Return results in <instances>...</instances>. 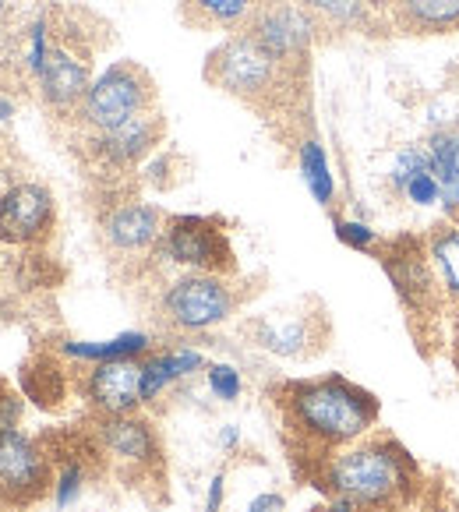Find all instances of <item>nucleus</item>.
Masks as SVG:
<instances>
[{"label":"nucleus","mask_w":459,"mask_h":512,"mask_svg":"<svg viewBox=\"0 0 459 512\" xmlns=\"http://www.w3.org/2000/svg\"><path fill=\"white\" fill-rule=\"evenodd\" d=\"M279 407L294 438L322 452H339L368 438L382 417L375 392L343 375L290 382L279 396Z\"/></svg>","instance_id":"1"},{"label":"nucleus","mask_w":459,"mask_h":512,"mask_svg":"<svg viewBox=\"0 0 459 512\" xmlns=\"http://www.w3.org/2000/svg\"><path fill=\"white\" fill-rule=\"evenodd\" d=\"M322 488L357 509H396L417 491V463L396 438L368 435L332 452L318 474Z\"/></svg>","instance_id":"2"},{"label":"nucleus","mask_w":459,"mask_h":512,"mask_svg":"<svg viewBox=\"0 0 459 512\" xmlns=\"http://www.w3.org/2000/svg\"><path fill=\"white\" fill-rule=\"evenodd\" d=\"M237 311V294L219 272H184L166 283L159 297V315L177 332H209L230 322Z\"/></svg>","instance_id":"3"},{"label":"nucleus","mask_w":459,"mask_h":512,"mask_svg":"<svg viewBox=\"0 0 459 512\" xmlns=\"http://www.w3.org/2000/svg\"><path fill=\"white\" fill-rule=\"evenodd\" d=\"M152 106V82L138 64H110L99 78H92L78 121L96 135V131H113L121 124L135 121Z\"/></svg>","instance_id":"4"},{"label":"nucleus","mask_w":459,"mask_h":512,"mask_svg":"<svg viewBox=\"0 0 459 512\" xmlns=\"http://www.w3.org/2000/svg\"><path fill=\"white\" fill-rule=\"evenodd\" d=\"M283 71L286 68H279L248 32H241V36H230L223 46L212 50L209 71H205V75L223 92H230V96H241L255 103V99H265L276 92Z\"/></svg>","instance_id":"5"},{"label":"nucleus","mask_w":459,"mask_h":512,"mask_svg":"<svg viewBox=\"0 0 459 512\" xmlns=\"http://www.w3.org/2000/svg\"><path fill=\"white\" fill-rule=\"evenodd\" d=\"M159 255L188 272H219L223 276V272L234 269L230 237L216 219L205 216L166 219L163 237H159Z\"/></svg>","instance_id":"6"},{"label":"nucleus","mask_w":459,"mask_h":512,"mask_svg":"<svg viewBox=\"0 0 459 512\" xmlns=\"http://www.w3.org/2000/svg\"><path fill=\"white\" fill-rule=\"evenodd\" d=\"M378 262H382L385 276L392 279V290L407 311L414 315H428V311L438 308L442 297V287H438L435 269L428 262V248L424 241H414V237H396V241H385L382 251H378Z\"/></svg>","instance_id":"7"},{"label":"nucleus","mask_w":459,"mask_h":512,"mask_svg":"<svg viewBox=\"0 0 459 512\" xmlns=\"http://www.w3.org/2000/svg\"><path fill=\"white\" fill-rule=\"evenodd\" d=\"M315 18L297 4H272V8L255 11L248 22V36L269 53L279 68H294L308 57L315 43Z\"/></svg>","instance_id":"8"},{"label":"nucleus","mask_w":459,"mask_h":512,"mask_svg":"<svg viewBox=\"0 0 459 512\" xmlns=\"http://www.w3.org/2000/svg\"><path fill=\"white\" fill-rule=\"evenodd\" d=\"M50 488V463L43 449L18 428L0 431V495L4 502L25 505Z\"/></svg>","instance_id":"9"},{"label":"nucleus","mask_w":459,"mask_h":512,"mask_svg":"<svg viewBox=\"0 0 459 512\" xmlns=\"http://www.w3.org/2000/svg\"><path fill=\"white\" fill-rule=\"evenodd\" d=\"M82 396L103 417L138 414V407H142V361L92 364V371L82 382Z\"/></svg>","instance_id":"10"},{"label":"nucleus","mask_w":459,"mask_h":512,"mask_svg":"<svg viewBox=\"0 0 459 512\" xmlns=\"http://www.w3.org/2000/svg\"><path fill=\"white\" fill-rule=\"evenodd\" d=\"M53 223V195L43 184H15L0 195V241L4 244H32L50 230Z\"/></svg>","instance_id":"11"},{"label":"nucleus","mask_w":459,"mask_h":512,"mask_svg":"<svg viewBox=\"0 0 459 512\" xmlns=\"http://www.w3.org/2000/svg\"><path fill=\"white\" fill-rule=\"evenodd\" d=\"M99 445L124 467L145 470L159 460V438L152 424L138 414L103 417L99 421Z\"/></svg>","instance_id":"12"},{"label":"nucleus","mask_w":459,"mask_h":512,"mask_svg":"<svg viewBox=\"0 0 459 512\" xmlns=\"http://www.w3.org/2000/svg\"><path fill=\"white\" fill-rule=\"evenodd\" d=\"M92 78L85 61H78L75 53L64 50V46H53L50 57H46V68L39 71V92L53 110H78L89 92Z\"/></svg>","instance_id":"13"},{"label":"nucleus","mask_w":459,"mask_h":512,"mask_svg":"<svg viewBox=\"0 0 459 512\" xmlns=\"http://www.w3.org/2000/svg\"><path fill=\"white\" fill-rule=\"evenodd\" d=\"M156 142H159V121L152 113H142V117H135V121L121 124V128L113 131H96L92 135L96 156L106 166H117V170H128L142 156H149Z\"/></svg>","instance_id":"14"},{"label":"nucleus","mask_w":459,"mask_h":512,"mask_svg":"<svg viewBox=\"0 0 459 512\" xmlns=\"http://www.w3.org/2000/svg\"><path fill=\"white\" fill-rule=\"evenodd\" d=\"M163 216L145 202H124L103 219V237L117 251H142L159 244L163 237Z\"/></svg>","instance_id":"15"},{"label":"nucleus","mask_w":459,"mask_h":512,"mask_svg":"<svg viewBox=\"0 0 459 512\" xmlns=\"http://www.w3.org/2000/svg\"><path fill=\"white\" fill-rule=\"evenodd\" d=\"M205 354L195 347H170V350H152L142 357V407L156 403L170 385L184 382V378L205 371Z\"/></svg>","instance_id":"16"},{"label":"nucleus","mask_w":459,"mask_h":512,"mask_svg":"<svg viewBox=\"0 0 459 512\" xmlns=\"http://www.w3.org/2000/svg\"><path fill=\"white\" fill-rule=\"evenodd\" d=\"M392 25L407 36H449L459 32V0H396Z\"/></svg>","instance_id":"17"},{"label":"nucleus","mask_w":459,"mask_h":512,"mask_svg":"<svg viewBox=\"0 0 459 512\" xmlns=\"http://www.w3.org/2000/svg\"><path fill=\"white\" fill-rule=\"evenodd\" d=\"M428 159L438 181V195H442L438 205L445 209V216L459 223V124L438 128L428 138Z\"/></svg>","instance_id":"18"},{"label":"nucleus","mask_w":459,"mask_h":512,"mask_svg":"<svg viewBox=\"0 0 459 512\" xmlns=\"http://www.w3.org/2000/svg\"><path fill=\"white\" fill-rule=\"evenodd\" d=\"M424 248H428V262H431V269H435L442 297L452 308H459V223L456 219H442V223L431 226Z\"/></svg>","instance_id":"19"},{"label":"nucleus","mask_w":459,"mask_h":512,"mask_svg":"<svg viewBox=\"0 0 459 512\" xmlns=\"http://www.w3.org/2000/svg\"><path fill=\"white\" fill-rule=\"evenodd\" d=\"M64 357L71 361H85V364H106V361H142L145 354H152V336L149 332H121L113 339H68L64 343Z\"/></svg>","instance_id":"20"},{"label":"nucleus","mask_w":459,"mask_h":512,"mask_svg":"<svg viewBox=\"0 0 459 512\" xmlns=\"http://www.w3.org/2000/svg\"><path fill=\"white\" fill-rule=\"evenodd\" d=\"M301 8L315 18L318 29L332 32H368L375 29V15L364 0H301Z\"/></svg>","instance_id":"21"},{"label":"nucleus","mask_w":459,"mask_h":512,"mask_svg":"<svg viewBox=\"0 0 459 512\" xmlns=\"http://www.w3.org/2000/svg\"><path fill=\"white\" fill-rule=\"evenodd\" d=\"M297 163H301V177H304V184H308L311 198H315L322 209H329L332 198H336V181H332V166H329V156H325L322 142L304 138L301 149H297Z\"/></svg>","instance_id":"22"},{"label":"nucleus","mask_w":459,"mask_h":512,"mask_svg":"<svg viewBox=\"0 0 459 512\" xmlns=\"http://www.w3.org/2000/svg\"><path fill=\"white\" fill-rule=\"evenodd\" d=\"M308 339L311 332L304 318H269V322H258V347L276 357H301Z\"/></svg>","instance_id":"23"},{"label":"nucleus","mask_w":459,"mask_h":512,"mask_svg":"<svg viewBox=\"0 0 459 512\" xmlns=\"http://www.w3.org/2000/svg\"><path fill=\"white\" fill-rule=\"evenodd\" d=\"M191 8L212 25H244L255 18V0H188Z\"/></svg>","instance_id":"24"},{"label":"nucleus","mask_w":459,"mask_h":512,"mask_svg":"<svg viewBox=\"0 0 459 512\" xmlns=\"http://www.w3.org/2000/svg\"><path fill=\"white\" fill-rule=\"evenodd\" d=\"M428 166H431L428 145H407V149L396 156V163H392V170H389V188L396 191V195H403V191H407V184L414 181L421 170H428Z\"/></svg>","instance_id":"25"},{"label":"nucleus","mask_w":459,"mask_h":512,"mask_svg":"<svg viewBox=\"0 0 459 512\" xmlns=\"http://www.w3.org/2000/svg\"><path fill=\"white\" fill-rule=\"evenodd\" d=\"M205 382H209V392L219 403L241 400V392H244L241 368H234V364H226V361H212L209 368H205Z\"/></svg>","instance_id":"26"},{"label":"nucleus","mask_w":459,"mask_h":512,"mask_svg":"<svg viewBox=\"0 0 459 512\" xmlns=\"http://www.w3.org/2000/svg\"><path fill=\"white\" fill-rule=\"evenodd\" d=\"M332 230H336V237H339V244H347V248H354V251H364V255H371V251L378 248V234L371 230L368 223H361V219H332Z\"/></svg>","instance_id":"27"},{"label":"nucleus","mask_w":459,"mask_h":512,"mask_svg":"<svg viewBox=\"0 0 459 512\" xmlns=\"http://www.w3.org/2000/svg\"><path fill=\"white\" fill-rule=\"evenodd\" d=\"M82 484H85L82 463L71 460L68 467L57 474V481H53V505H57V509H68V505H75L78 495H82Z\"/></svg>","instance_id":"28"},{"label":"nucleus","mask_w":459,"mask_h":512,"mask_svg":"<svg viewBox=\"0 0 459 512\" xmlns=\"http://www.w3.org/2000/svg\"><path fill=\"white\" fill-rule=\"evenodd\" d=\"M50 39H46V18H36L29 29V36H25V64H29V71L39 78V71L46 68V57H50Z\"/></svg>","instance_id":"29"},{"label":"nucleus","mask_w":459,"mask_h":512,"mask_svg":"<svg viewBox=\"0 0 459 512\" xmlns=\"http://www.w3.org/2000/svg\"><path fill=\"white\" fill-rule=\"evenodd\" d=\"M403 198H407L410 205H417V209H431V205L442 202V195H438V181H435V174H431V166H428V170H421V174H417L414 181L407 184Z\"/></svg>","instance_id":"30"},{"label":"nucleus","mask_w":459,"mask_h":512,"mask_svg":"<svg viewBox=\"0 0 459 512\" xmlns=\"http://www.w3.org/2000/svg\"><path fill=\"white\" fill-rule=\"evenodd\" d=\"M283 509H286V498L279 491H262V495L251 498L244 512H283Z\"/></svg>","instance_id":"31"},{"label":"nucleus","mask_w":459,"mask_h":512,"mask_svg":"<svg viewBox=\"0 0 459 512\" xmlns=\"http://www.w3.org/2000/svg\"><path fill=\"white\" fill-rule=\"evenodd\" d=\"M223 498H226V477L212 474L209 491H205V512H223Z\"/></svg>","instance_id":"32"},{"label":"nucleus","mask_w":459,"mask_h":512,"mask_svg":"<svg viewBox=\"0 0 459 512\" xmlns=\"http://www.w3.org/2000/svg\"><path fill=\"white\" fill-rule=\"evenodd\" d=\"M216 442H219V449H223V452H234L237 445H241V428H237V424H223V428H219V435H216Z\"/></svg>","instance_id":"33"},{"label":"nucleus","mask_w":459,"mask_h":512,"mask_svg":"<svg viewBox=\"0 0 459 512\" xmlns=\"http://www.w3.org/2000/svg\"><path fill=\"white\" fill-rule=\"evenodd\" d=\"M364 4H368L371 11H378V15H382V11H392V4H396V0H364Z\"/></svg>","instance_id":"34"},{"label":"nucleus","mask_w":459,"mask_h":512,"mask_svg":"<svg viewBox=\"0 0 459 512\" xmlns=\"http://www.w3.org/2000/svg\"><path fill=\"white\" fill-rule=\"evenodd\" d=\"M11 113H15V103H11V99L0 96V121H8Z\"/></svg>","instance_id":"35"},{"label":"nucleus","mask_w":459,"mask_h":512,"mask_svg":"<svg viewBox=\"0 0 459 512\" xmlns=\"http://www.w3.org/2000/svg\"><path fill=\"white\" fill-rule=\"evenodd\" d=\"M4 29H8V4L0 0V39H4Z\"/></svg>","instance_id":"36"},{"label":"nucleus","mask_w":459,"mask_h":512,"mask_svg":"<svg viewBox=\"0 0 459 512\" xmlns=\"http://www.w3.org/2000/svg\"><path fill=\"white\" fill-rule=\"evenodd\" d=\"M0 512H4V495H0Z\"/></svg>","instance_id":"37"}]
</instances>
